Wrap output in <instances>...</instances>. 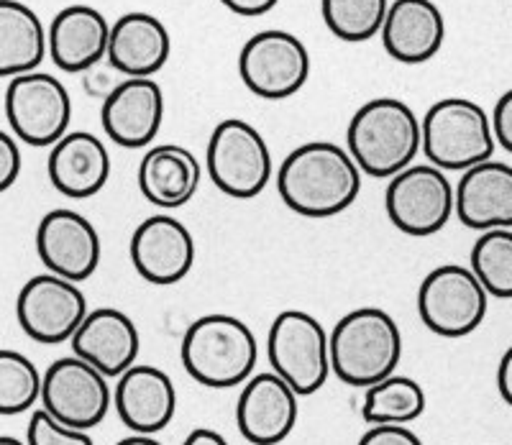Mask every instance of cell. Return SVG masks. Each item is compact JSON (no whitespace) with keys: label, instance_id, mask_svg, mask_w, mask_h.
<instances>
[{"label":"cell","instance_id":"1","mask_svg":"<svg viewBox=\"0 0 512 445\" xmlns=\"http://www.w3.org/2000/svg\"><path fill=\"white\" fill-rule=\"evenodd\" d=\"M277 192L292 213L303 218H333L356 203L361 169L344 146L308 141L292 149L280 164Z\"/></svg>","mask_w":512,"mask_h":445},{"label":"cell","instance_id":"2","mask_svg":"<svg viewBox=\"0 0 512 445\" xmlns=\"http://www.w3.org/2000/svg\"><path fill=\"white\" fill-rule=\"evenodd\" d=\"M346 149L361 174L390 180L415 164L423 151L420 118L405 100L374 98L361 105L346 128Z\"/></svg>","mask_w":512,"mask_h":445},{"label":"cell","instance_id":"3","mask_svg":"<svg viewBox=\"0 0 512 445\" xmlns=\"http://www.w3.org/2000/svg\"><path fill=\"white\" fill-rule=\"evenodd\" d=\"M402 359L397 320L382 307H356L331 330V374L349 387H374Z\"/></svg>","mask_w":512,"mask_h":445},{"label":"cell","instance_id":"4","mask_svg":"<svg viewBox=\"0 0 512 445\" xmlns=\"http://www.w3.org/2000/svg\"><path fill=\"white\" fill-rule=\"evenodd\" d=\"M180 359L187 374L210 389L244 387L254 374L259 346L244 320L213 313L185 330Z\"/></svg>","mask_w":512,"mask_h":445},{"label":"cell","instance_id":"5","mask_svg":"<svg viewBox=\"0 0 512 445\" xmlns=\"http://www.w3.org/2000/svg\"><path fill=\"white\" fill-rule=\"evenodd\" d=\"M423 154L443 172H466L495 154L492 118L469 98H443L420 118Z\"/></svg>","mask_w":512,"mask_h":445},{"label":"cell","instance_id":"6","mask_svg":"<svg viewBox=\"0 0 512 445\" xmlns=\"http://www.w3.org/2000/svg\"><path fill=\"white\" fill-rule=\"evenodd\" d=\"M272 371L285 379L297 397H310L331 376V333L303 310H285L272 320L267 336Z\"/></svg>","mask_w":512,"mask_h":445},{"label":"cell","instance_id":"7","mask_svg":"<svg viewBox=\"0 0 512 445\" xmlns=\"http://www.w3.org/2000/svg\"><path fill=\"white\" fill-rule=\"evenodd\" d=\"M205 169L223 195L251 200L272 182V151L249 121L226 118L210 133Z\"/></svg>","mask_w":512,"mask_h":445},{"label":"cell","instance_id":"8","mask_svg":"<svg viewBox=\"0 0 512 445\" xmlns=\"http://www.w3.org/2000/svg\"><path fill=\"white\" fill-rule=\"evenodd\" d=\"M487 307V289L469 266L441 264L420 282V320L441 338L472 336L487 318Z\"/></svg>","mask_w":512,"mask_h":445},{"label":"cell","instance_id":"9","mask_svg":"<svg viewBox=\"0 0 512 445\" xmlns=\"http://www.w3.org/2000/svg\"><path fill=\"white\" fill-rule=\"evenodd\" d=\"M384 210L392 226L405 236L425 238L443 231L456 213V187L433 164H410L390 177Z\"/></svg>","mask_w":512,"mask_h":445},{"label":"cell","instance_id":"10","mask_svg":"<svg viewBox=\"0 0 512 445\" xmlns=\"http://www.w3.org/2000/svg\"><path fill=\"white\" fill-rule=\"evenodd\" d=\"M239 75L256 98L287 100L310 80V52L290 31H259L241 47Z\"/></svg>","mask_w":512,"mask_h":445},{"label":"cell","instance_id":"11","mask_svg":"<svg viewBox=\"0 0 512 445\" xmlns=\"http://www.w3.org/2000/svg\"><path fill=\"white\" fill-rule=\"evenodd\" d=\"M6 121L21 144L54 146L70 133L72 98L62 80L47 72H26L6 87Z\"/></svg>","mask_w":512,"mask_h":445},{"label":"cell","instance_id":"12","mask_svg":"<svg viewBox=\"0 0 512 445\" xmlns=\"http://www.w3.org/2000/svg\"><path fill=\"white\" fill-rule=\"evenodd\" d=\"M113 407V389L108 376L80 356L57 359L41 382V410H47L54 420L67 428L93 430L105 420Z\"/></svg>","mask_w":512,"mask_h":445},{"label":"cell","instance_id":"13","mask_svg":"<svg viewBox=\"0 0 512 445\" xmlns=\"http://www.w3.org/2000/svg\"><path fill=\"white\" fill-rule=\"evenodd\" d=\"M88 313V297L80 284L52 272L31 277L16 297L18 325L31 341L44 346L72 341Z\"/></svg>","mask_w":512,"mask_h":445},{"label":"cell","instance_id":"14","mask_svg":"<svg viewBox=\"0 0 512 445\" xmlns=\"http://www.w3.org/2000/svg\"><path fill=\"white\" fill-rule=\"evenodd\" d=\"M36 254L47 272L70 282H88L100 264V236L77 210H49L36 226Z\"/></svg>","mask_w":512,"mask_h":445},{"label":"cell","instance_id":"15","mask_svg":"<svg viewBox=\"0 0 512 445\" xmlns=\"http://www.w3.org/2000/svg\"><path fill=\"white\" fill-rule=\"evenodd\" d=\"M105 136L123 149H144L162 131L164 93L152 77H126L103 98Z\"/></svg>","mask_w":512,"mask_h":445},{"label":"cell","instance_id":"16","mask_svg":"<svg viewBox=\"0 0 512 445\" xmlns=\"http://www.w3.org/2000/svg\"><path fill=\"white\" fill-rule=\"evenodd\" d=\"M128 254L141 279L169 287L190 274L195 264V238L185 223L172 215H152L134 231Z\"/></svg>","mask_w":512,"mask_h":445},{"label":"cell","instance_id":"17","mask_svg":"<svg viewBox=\"0 0 512 445\" xmlns=\"http://www.w3.org/2000/svg\"><path fill=\"white\" fill-rule=\"evenodd\" d=\"M236 425L246 443L280 445L297 425V392L274 374H256L241 387Z\"/></svg>","mask_w":512,"mask_h":445},{"label":"cell","instance_id":"18","mask_svg":"<svg viewBox=\"0 0 512 445\" xmlns=\"http://www.w3.org/2000/svg\"><path fill=\"white\" fill-rule=\"evenodd\" d=\"M70 346L75 356L95 366L100 374L118 379L139 359L141 336L136 323L126 313L116 307H98L82 320Z\"/></svg>","mask_w":512,"mask_h":445},{"label":"cell","instance_id":"19","mask_svg":"<svg viewBox=\"0 0 512 445\" xmlns=\"http://www.w3.org/2000/svg\"><path fill=\"white\" fill-rule=\"evenodd\" d=\"M113 407L131 433L154 435L172 422L177 410L175 384L157 366L134 364L118 376Z\"/></svg>","mask_w":512,"mask_h":445},{"label":"cell","instance_id":"20","mask_svg":"<svg viewBox=\"0 0 512 445\" xmlns=\"http://www.w3.org/2000/svg\"><path fill=\"white\" fill-rule=\"evenodd\" d=\"M379 39L395 62L423 64L441 52L446 21L433 0H390Z\"/></svg>","mask_w":512,"mask_h":445},{"label":"cell","instance_id":"21","mask_svg":"<svg viewBox=\"0 0 512 445\" xmlns=\"http://www.w3.org/2000/svg\"><path fill=\"white\" fill-rule=\"evenodd\" d=\"M111 24L93 6H67L52 18L47 29L49 59L62 72H88L108 54Z\"/></svg>","mask_w":512,"mask_h":445},{"label":"cell","instance_id":"22","mask_svg":"<svg viewBox=\"0 0 512 445\" xmlns=\"http://www.w3.org/2000/svg\"><path fill=\"white\" fill-rule=\"evenodd\" d=\"M47 172L59 195L88 200L111 180V154L93 133L70 131L49 151Z\"/></svg>","mask_w":512,"mask_h":445},{"label":"cell","instance_id":"23","mask_svg":"<svg viewBox=\"0 0 512 445\" xmlns=\"http://www.w3.org/2000/svg\"><path fill=\"white\" fill-rule=\"evenodd\" d=\"M456 218L472 231L512 228V167L505 162L477 164L456 182Z\"/></svg>","mask_w":512,"mask_h":445},{"label":"cell","instance_id":"24","mask_svg":"<svg viewBox=\"0 0 512 445\" xmlns=\"http://www.w3.org/2000/svg\"><path fill=\"white\" fill-rule=\"evenodd\" d=\"M172 54V36L157 16L144 11L123 13L111 24L108 64L123 77H154Z\"/></svg>","mask_w":512,"mask_h":445},{"label":"cell","instance_id":"25","mask_svg":"<svg viewBox=\"0 0 512 445\" xmlns=\"http://www.w3.org/2000/svg\"><path fill=\"white\" fill-rule=\"evenodd\" d=\"M203 167L190 149L180 144L149 146L139 164V190L146 203L164 210L187 205L198 192Z\"/></svg>","mask_w":512,"mask_h":445},{"label":"cell","instance_id":"26","mask_svg":"<svg viewBox=\"0 0 512 445\" xmlns=\"http://www.w3.org/2000/svg\"><path fill=\"white\" fill-rule=\"evenodd\" d=\"M47 54V29L34 8L21 0H0V77L13 80L39 70Z\"/></svg>","mask_w":512,"mask_h":445},{"label":"cell","instance_id":"27","mask_svg":"<svg viewBox=\"0 0 512 445\" xmlns=\"http://www.w3.org/2000/svg\"><path fill=\"white\" fill-rule=\"evenodd\" d=\"M425 412V392L410 376L392 374L364 392L361 417L367 425H410Z\"/></svg>","mask_w":512,"mask_h":445},{"label":"cell","instance_id":"28","mask_svg":"<svg viewBox=\"0 0 512 445\" xmlns=\"http://www.w3.org/2000/svg\"><path fill=\"white\" fill-rule=\"evenodd\" d=\"M469 269L489 297L512 300V228L484 231L472 246Z\"/></svg>","mask_w":512,"mask_h":445},{"label":"cell","instance_id":"29","mask_svg":"<svg viewBox=\"0 0 512 445\" xmlns=\"http://www.w3.org/2000/svg\"><path fill=\"white\" fill-rule=\"evenodd\" d=\"M390 0H320L323 24L336 39L359 44L379 36Z\"/></svg>","mask_w":512,"mask_h":445},{"label":"cell","instance_id":"30","mask_svg":"<svg viewBox=\"0 0 512 445\" xmlns=\"http://www.w3.org/2000/svg\"><path fill=\"white\" fill-rule=\"evenodd\" d=\"M44 374L21 351L0 348V415H24L41 402Z\"/></svg>","mask_w":512,"mask_h":445},{"label":"cell","instance_id":"31","mask_svg":"<svg viewBox=\"0 0 512 445\" xmlns=\"http://www.w3.org/2000/svg\"><path fill=\"white\" fill-rule=\"evenodd\" d=\"M26 443L29 445H95L88 430L67 428L59 420H54L47 410H34L26 428Z\"/></svg>","mask_w":512,"mask_h":445},{"label":"cell","instance_id":"32","mask_svg":"<svg viewBox=\"0 0 512 445\" xmlns=\"http://www.w3.org/2000/svg\"><path fill=\"white\" fill-rule=\"evenodd\" d=\"M21 177V146L13 133L0 131V192L11 190Z\"/></svg>","mask_w":512,"mask_h":445},{"label":"cell","instance_id":"33","mask_svg":"<svg viewBox=\"0 0 512 445\" xmlns=\"http://www.w3.org/2000/svg\"><path fill=\"white\" fill-rule=\"evenodd\" d=\"M359 445H423L408 425H369Z\"/></svg>","mask_w":512,"mask_h":445},{"label":"cell","instance_id":"34","mask_svg":"<svg viewBox=\"0 0 512 445\" xmlns=\"http://www.w3.org/2000/svg\"><path fill=\"white\" fill-rule=\"evenodd\" d=\"M492 131H495V141L512 154V87L507 93L500 95L492 110Z\"/></svg>","mask_w":512,"mask_h":445},{"label":"cell","instance_id":"35","mask_svg":"<svg viewBox=\"0 0 512 445\" xmlns=\"http://www.w3.org/2000/svg\"><path fill=\"white\" fill-rule=\"evenodd\" d=\"M221 3L228 8V11L236 13V16L256 18L272 11L280 0H221Z\"/></svg>","mask_w":512,"mask_h":445},{"label":"cell","instance_id":"36","mask_svg":"<svg viewBox=\"0 0 512 445\" xmlns=\"http://www.w3.org/2000/svg\"><path fill=\"white\" fill-rule=\"evenodd\" d=\"M497 392L512 407V346L507 348L500 366H497Z\"/></svg>","mask_w":512,"mask_h":445},{"label":"cell","instance_id":"37","mask_svg":"<svg viewBox=\"0 0 512 445\" xmlns=\"http://www.w3.org/2000/svg\"><path fill=\"white\" fill-rule=\"evenodd\" d=\"M182 445H228V440L223 438L218 430H210V428H195Z\"/></svg>","mask_w":512,"mask_h":445},{"label":"cell","instance_id":"38","mask_svg":"<svg viewBox=\"0 0 512 445\" xmlns=\"http://www.w3.org/2000/svg\"><path fill=\"white\" fill-rule=\"evenodd\" d=\"M116 445H162V443H159V440H154V435L134 433V435H128V438L118 440Z\"/></svg>","mask_w":512,"mask_h":445},{"label":"cell","instance_id":"39","mask_svg":"<svg viewBox=\"0 0 512 445\" xmlns=\"http://www.w3.org/2000/svg\"><path fill=\"white\" fill-rule=\"evenodd\" d=\"M0 445H29V443L13 438V435H0Z\"/></svg>","mask_w":512,"mask_h":445}]
</instances>
